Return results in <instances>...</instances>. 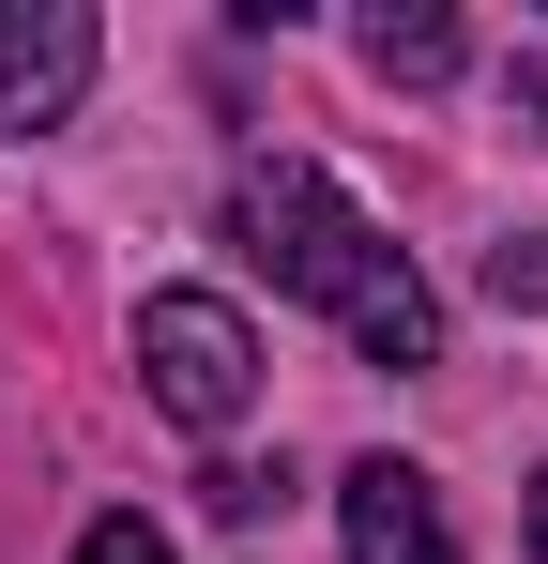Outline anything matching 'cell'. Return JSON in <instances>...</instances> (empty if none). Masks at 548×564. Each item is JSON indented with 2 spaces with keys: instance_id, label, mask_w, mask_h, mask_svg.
I'll list each match as a JSON object with an SVG mask.
<instances>
[{
  "instance_id": "6da1fadb",
  "label": "cell",
  "mask_w": 548,
  "mask_h": 564,
  "mask_svg": "<svg viewBox=\"0 0 548 564\" xmlns=\"http://www.w3.org/2000/svg\"><path fill=\"white\" fill-rule=\"evenodd\" d=\"M229 229H244V260H260L289 305H320V321L351 336L365 367H396V381L442 367V290L412 275L305 153H244V169H229Z\"/></svg>"
},
{
  "instance_id": "7a4b0ae2",
  "label": "cell",
  "mask_w": 548,
  "mask_h": 564,
  "mask_svg": "<svg viewBox=\"0 0 548 564\" xmlns=\"http://www.w3.org/2000/svg\"><path fill=\"white\" fill-rule=\"evenodd\" d=\"M138 381H153L168 427L229 443V427L260 412V336H244V305H229V290H153V305H138Z\"/></svg>"
},
{
  "instance_id": "3957f363",
  "label": "cell",
  "mask_w": 548,
  "mask_h": 564,
  "mask_svg": "<svg viewBox=\"0 0 548 564\" xmlns=\"http://www.w3.org/2000/svg\"><path fill=\"white\" fill-rule=\"evenodd\" d=\"M91 62H107L91 0H0V138H46V122H77Z\"/></svg>"
},
{
  "instance_id": "277c9868",
  "label": "cell",
  "mask_w": 548,
  "mask_h": 564,
  "mask_svg": "<svg viewBox=\"0 0 548 564\" xmlns=\"http://www.w3.org/2000/svg\"><path fill=\"white\" fill-rule=\"evenodd\" d=\"M336 534H351V564H457V519H442V488L412 458H351L336 473Z\"/></svg>"
},
{
  "instance_id": "5b68a950",
  "label": "cell",
  "mask_w": 548,
  "mask_h": 564,
  "mask_svg": "<svg viewBox=\"0 0 548 564\" xmlns=\"http://www.w3.org/2000/svg\"><path fill=\"white\" fill-rule=\"evenodd\" d=\"M351 46H365V77H396V93H442L457 62H472V31H457L442 0H381V15H351Z\"/></svg>"
},
{
  "instance_id": "8992f818",
  "label": "cell",
  "mask_w": 548,
  "mask_h": 564,
  "mask_svg": "<svg viewBox=\"0 0 548 564\" xmlns=\"http://www.w3.org/2000/svg\"><path fill=\"white\" fill-rule=\"evenodd\" d=\"M487 305L503 321H548V229H503L487 245Z\"/></svg>"
},
{
  "instance_id": "52a82bcc",
  "label": "cell",
  "mask_w": 548,
  "mask_h": 564,
  "mask_svg": "<svg viewBox=\"0 0 548 564\" xmlns=\"http://www.w3.org/2000/svg\"><path fill=\"white\" fill-rule=\"evenodd\" d=\"M77 564H183V550H168V519H91Z\"/></svg>"
},
{
  "instance_id": "ba28073f",
  "label": "cell",
  "mask_w": 548,
  "mask_h": 564,
  "mask_svg": "<svg viewBox=\"0 0 548 564\" xmlns=\"http://www.w3.org/2000/svg\"><path fill=\"white\" fill-rule=\"evenodd\" d=\"M503 93H518V122H534V138H548V46H534V62H518V77H503Z\"/></svg>"
},
{
  "instance_id": "9c48e42d",
  "label": "cell",
  "mask_w": 548,
  "mask_h": 564,
  "mask_svg": "<svg viewBox=\"0 0 548 564\" xmlns=\"http://www.w3.org/2000/svg\"><path fill=\"white\" fill-rule=\"evenodd\" d=\"M534 564H548V473H534Z\"/></svg>"
}]
</instances>
